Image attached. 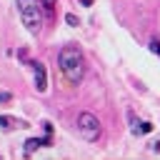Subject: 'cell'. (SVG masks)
Instances as JSON below:
<instances>
[{
  "label": "cell",
  "mask_w": 160,
  "mask_h": 160,
  "mask_svg": "<svg viewBox=\"0 0 160 160\" xmlns=\"http://www.w3.org/2000/svg\"><path fill=\"white\" fill-rule=\"evenodd\" d=\"M10 100H12V95H10V92H5V90H2V92H0V105H8V102H10Z\"/></svg>",
  "instance_id": "10"
},
{
  "label": "cell",
  "mask_w": 160,
  "mask_h": 160,
  "mask_svg": "<svg viewBox=\"0 0 160 160\" xmlns=\"http://www.w3.org/2000/svg\"><path fill=\"white\" fill-rule=\"evenodd\" d=\"M30 68L35 72V90L38 92H45L48 90V72H45V65L38 62V60H30Z\"/></svg>",
  "instance_id": "5"
},
{
  "label": "cell",
  "mask_w": 160,
  "mask_h": 160,
  "mask_svg": "<svg viewBox=\"0 0 160 160\" xmlns=\"http://www.w3.org/2000/svg\"><path fill=\"white\" fill-rule=\"evenodd\" d=\"M78 130H80L82 140L95 142V140H100L102 125H100V120H98L92 112H80V115H78Z\"/></svg>",
  "instance_id": "3"
},
{
  "label": "cell",
  "mask_w": 160,
  "mask_h": 160,
  "mask_svg": "<svg viewBox=\"0 0 160 160\" xmlns=\"http://www.w3.org/2000/svg\"><path fill=\"white\" fill-rule=\"evenodd\" d=\"M78 2H80V5H85V8H90V5L95 2V0H78Z\"/></svg>",
  "instance_id": "12"
},
{
  "label": "cell",
  "mask_w": 160,
  "mask_h": 160,
  "mask_svg": "<svg viewBox=\"0 0 160 160\" xmlns=\"http://www.w3.org/2000/svg\"><path fill=\"white\" fill-rule=\"evenodd\" d=\"M152 150H155V152H160V140H155V142H152Z\"/></svg>",
  "instance_id": "13"
},
{
  "label": "cell",
  "mask_w": 160,
  "mask_h": 160,
  "mask_svg": "<svg viewBox=\"0 0 160 160\" xmlns=\"http://www.w3.org/2000/svg\"><path fill=\"white\" fill-rule=\"evenodd\" d=\"M65 22H68L70 28H78V25H80V20H78V15H72V12H68V15H65Z\"/></svg>",
  "instance_id": "9"
},
{
  "label": "cell",
  "mask_w": 160,
  "mask_h": 160,
  "mask_svg": "<svg viewBox=\"0 0 160 160\" xmlns=\"http://www.w3.org/2000/svg\"><path fill=\"white\" fill-rule=\"evenodd\" d=\"M58 65H60V72L68 78V82L78 85L85 75V60H82V52L75 48V45H65L60 52H58Z\"/></svg>",
  "instance_id": "1"
},
{
  "label": "cell",
  "mask_w": 160,
  "mask_h": 160,
  "mask_svg": "<svg viewBox=\"0 0 160 160\" xmlns=\"http://www.w3.org/2000/svg\"><path fill=\"white\" fill-rule=\"evenodd\" d=\"M50 142H52L50 132H48L45 138H28V140H25V155H32L38 148H48Z\"/></svg>",
  "instance_id": "6"
},
{
  "label": "cell",
  "mask_w": 160,
  "mask_h": 160,
  "mask_svg": "<svg viewBox=\"0 0 160 160\" xmlns=\"http://www.w3.org/2000/svg\"><path fill=\"white\" fill-rule=\"evenodd\" d=\"M18 12H20L22 25L32 35H38L40 28H42V5H40V0H18Z\"/></svg>",
  "instance_id": "2"
},
{
  "label": "cell",
  "mask_w": 160,
  "mask_h": 160,
  "mask_svg": "<svg viewBox=\"0 0 160 160\" xmlns=\"http://www.w3.org/2000/svg\"><path fill=\"white\" fill-rule=\"evenodd\" d=\"M40 5L45 8V12H48V15H52V12H55V5H58V0H40Z\"/></svg>",
  "instance_id": "8"
},
{
  "label": "cell",
  "mask_w": 160,
  "mask_h": 160,
  "mask_svg": "<svg viewBox=\"0 0 160 160\" xmlns=\"http://www.w3.org/2000/svg\"><path fill=\"white\" fill-rule=\"evenodd\" d=\"M128 120H130V132H132V135L142 138V135L152 132V122H148V120H140V118H138L132 110H128Z\"/></svg>",
  "instance_id": "4"
},
{
  "label": "cell",
  "mask_w": 160,
  "mask_h": 160,
  "mask_svg": "<svg viewBox=\"0 0 160 160\" xmlns=\"http://www.w3.org/2000/svg\"><path fill=\"white\" fill-rule=\"evenodd\" d=\"M150 50H152L155 55H160V40H150Z\"/></svg>",
  "instance_id": "11"
},
{
  "label": "cell",
  "mask_w": 160,
  "mask_h": 160,
  "mask_svg": "<svg viewBox=\"0 0 160 160\" xmlns=\"http://www.w3.org/2000/svg\"><path fill=\"white\" fill-rule=\"evenodd\" d=\"M0 128L10 130V128H28L25 120H18V118H8V115H0Z\"/></svg>",
  "instance_id": "7"
}]
</instances>
